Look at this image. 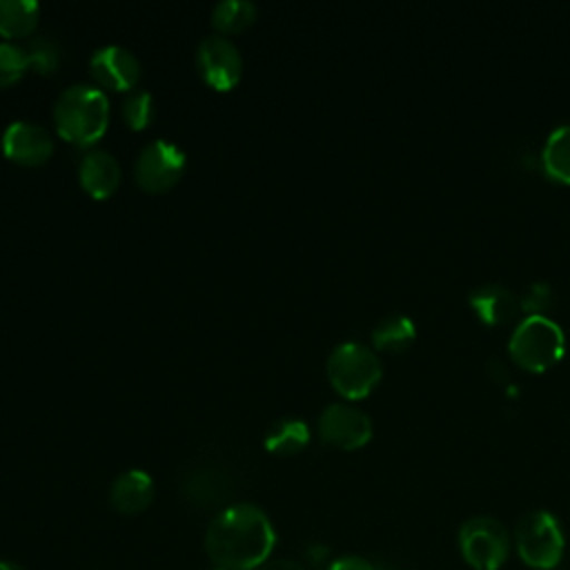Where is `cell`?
I'll return each mask as SVG.
<instances>
[{"label":"cell","instance_id":"cell-1","mask_svg":"<svg viewBox=\"0 0 570 570\" xmlns=\"http://www.w3.org/2000/svg\"><path fill=\"white\" fill-rule=\"evenodd\" d=\"M274 546L276 530L269 517L252 503L227 505L205 532V552L220 570H258L269 561Z\"/></svg>","mask_w":570,"mask_h":570},{"label":"cell","instance_id":"cell-2","mask_svg":"<svg viewBox=\"0 0 570 570\" xmlns=\"http://www.w3.org/2000/svg\"><path fill=\"white\" fill-rule=\"evenodd\" d=\"M58 134L73 145L96 142L109 125V98L98 85L76 82L53 105Z\"/></svg>","mask_w":570,"mask_h":570},{"label":"cell","instance_id":"cell-3","mask_svg":"<svg viewBox=\"0 0 570 570\" xmlns=\"http://www.w3.org/2000/svg\"><path fill=\"white\" fill-rule=\"evenodd\" d=\"M508 350L521 367L530 372H543L563 356L566 334L561 325L550 316L528 314L512 330Z\"/></svg>","mask_w":570,"mask_h":570},{"label":"cell","instance_id":"cell-4","mask_svg":"<svg viewBox=\"0 0 570 570\" xmlns=\"http://www.w3.org/2000/svg\"><path fill=\"white\" fill-rule=\"evenodd\" d=\"M381 358L365 343L343 341L327 356V379L350 401L367 396L381 381Z\"/></svg>","mask_w":570,"mask_h":570},{"label":"cell","instance_id":"cell-5","mask_svg":"<svg viewBox=\"0 0 570 570\" xmlns=\"http://www.w3.org/2000/svg\"><path fill=\"white\" fill-rule=\"evenodd\" d=\"M517 552L534 570L554 568L566 550V534L559 519L548 510H528L514 528Z\"/></svg>","mask_w":570,"mask_h":570},{"label":"cell","instance_id":"cell-6","mask_svg":"<svg viewBox=\"0 0 570 570\" xmlns=\"http://www.w3.org/2000/svg\"><path fill=\"white\" fill-rule=\"evenodd\" d=\"M459 550L474 570H499L510 554V534L488 514L470 517L459 528Z\"/></svg>","mask_w":570,"mask_h":570},{"label":"cell","instance_id":"cell-7","mask_svg":"<svg viewBox=\"0 0 570 570\" xmlns=\"http://www.w3.org/2000/svg\"><path fill=\"white\" fill-rule=\"evenodd\" d=\"M185 160V151L178 145L165 138H156L138 151L134 163V178L149 194L167 191L183 176Z\"/></svg>","mask_w":570,"mask_h":570},{"label":"cell","instance_id":"cell-8","mask_svg":"<svg viewBox=\"0 0 570 570\" xmlns=\"http://www.w3.org/2000/svg\"><path fill=\"white\" fill-rule=\"evenodd\" d=\"M196 67L203 80L218 89H232L243 73V58L238 47L223 33L205 36L196 49Z\"/></svg>","mask_w":570,"mask_h":570},{"label":"cell","instance_id":"cell-9","mask_svg":"<svg viewBox=\"0 0 570 570\" xmlns=\"http://www.w3.org/2000/svg\"><path fill=\"white\" fill-rule=\"evenodd\" d=\"M318 434L341 450H358L372 439V419L352 403H330L318 414Z\"/></svg>","mask_w":570,"mask_h":570},{"label":"cell","instance_id":"cell-10","mask_svg":"<svg viewBox=\"0 0 570 570\" xmlns=\"http://www.w3.org/2000/svg\"><path fill=\"white\" fill-rule=\"evenodd\" d=\"M2 154L18 165H42L53 154V138L33 120H13L2 131Z\"/></svg>","mask_w":570,"mask_h":570},{"label":"cell","instance_id":"cell-11","mask_svg":"<svg viewBox=\"0 0 570 570\" xmlns=\"http://www.w3.org/2000/svg\"><path fill=\"white\" fill-rule=\"evenodd\" d=\"M89 69L98 87L131 91L140 78L138 58L122 45H102L89 58Z\"/></svg>","mask_w":570,"mask_h":570},{"label":"cell","instance_id":"cell-12","mask_svg":"<svg viewBox=\"0 0 570 570\" xmlns=\"http://www.w3.org/2000/svg\"><path fill=\"white\" fill-rule=\"evenodd\" d=\"M78 178L82 189L96 198H109L118 183H120V165L116 160L114 154H109L107 149H91L82 156L80 167H78Z\"/></svg>","mask_w":570,"mask_h":570},{"label":"cell","instance_id":"cell-13","mask_svg":"<svg viewBox=\"0 0 570 570\" xmlns=\"http://www.w3.org/2000/svg\"><path fill=\"white\" fill-rule=\"evenodd\" d=\"M109 501L120 514H138L154 501V479L140 470H125L109 488Z\"/></svg>","mask_w":570,"mask_h":570},{"label":"cell","instance_id":"cell-14","mask_svg":"<svg viewBox=\"0 0 570 570\" xmlns=\"http://www.w3.org/2000/svg\"><path fill=\"white\" fill-rule=\"evenodd\" d=\"M468 301L485 325H503L512 321L519 309V298L499 283L476 285L474 289H470Z\"/></svg>","mask_w":570,"mask_h":570},{"label":"cell","instance_id":"cell-15","mask_svg":"<svg viewBox=\"0 0 570 570\" xmlns=\"http://www.w3.org/2000/svg\"><path fill=\"white\" fill-rule=\"evenodd\" d=\"M229 481L227 476L209 465L196 468L185 474L183 479V494L189 503L200 508H212L223 503L229 497Z\"/></svg>","mask_w":570,"mask_h":570},{"label":"cell","instance_id":"cell-16","mask_svg":"<svg viewBox=\"0 0 570 570\" xmlns=\"http://www.w3.org/2000/svg\"><path fill=\"white\" fill-rule=\"evenodd\" d=\"M263 441L272 454H296L309 443V425L298 416H283L267 428Z\"/></svg>","mask_w":570,"mask_h":570},{"label":"cell","instance_id":"cell-17","mask_svg":"<svg viewBox=\"0 0 570 570\" xmlns=\"http://www.w3.org/2000/svg\"><path fill=\"white\" fill-rule=\"evenodd\" d=\"M543 171L563 185H570V122L554 127L541 149Z\"/></svg>","mask_w":570,"mask_h":570},{"label":"cell","instance_id":"cell-18","mask_svg":"<svg viewBox=\"0 0 570 570\" xmlns=\"http://www.w3.org/2000/svg\"><path fill=\"white\" fill-rule=\"evenodd\" d=\"M40 18L36 0H0V36L24 38L31 36Z\"/></svg>","mask_w":570,"mask_h":570},{"label":"cell","instance_id":"cell-19","mask_svg":"<svg viewBox=\"0 0 570 570\" xmlns=\"http://www.w3.org/2000/svg\"><path fill=\"white\" fill-rule=\"evenodd\" d=\"M416 336V325L405 314H387L372 327V343L376 350L401 352Z\"/></svg>","mask_w":570,"mask_h":570},{"label":"cell","instance_id":"cell-20","mask_svg":"<svg viewBox=\"0 0 570 570\" xmlns=\"http://www.w3.org/2000/svg\"><path fill=\"white\" fill-rule=\"evenodd\" d=\"M256 20V4L249 0H220L212 9V24L220 33H236Z\"/></svg>","mask_w":570,"mask_h":570},{"label":"cell","instance_id":"cell-21","mask_svg":"<svg viewBox=\"0 0 570 570\" xmlns=\"http://www.w3.org/2000/svg\"><path fill=\"white\" fill-rule=\"evenodd\" d=\"M120 114L131 129H145L154 120L151 94L147 89H131L120 105Z\"/></svg>","mask_w":570,"mask_h":570},{"label":"cell","instance_id":"cell-22","mask_svg":"<svg viewBox=\"0 0 570 570\" xmlns=\"http://www.w3.org/2000/svg\"><path fill=\"white\" fill-rule=\"evenodd\" d=\"M24 51L29 58V67H33L38 73H51L60 62V49L49 36L29 38Z\"/></svg>","mask_w":570,"mask_h":570},{"label":"cell","instance_id":"cell-23","mask_svg":"<svg viewBox=\"0 0 570 570\" xmlns=\"http://www.w3.org/2000/svg\"><path fill=\"white\" fill-rule=\"evenodd\" d=\"M29 67V58L24 47L2 40L0 42V87H9L18 82Z\"/></svg>","mask_w":570,"mask_h":570},{"label":"cell","instance_id":"cell-24","mask_svg":"<svg viewBox=\"0 0 570 570\" xmlns=\"http://www.w3.org/2000/svg\"><path fill=\"white\" fill-rule=\"evenodd\" d=\"M552 303V287L546 281L530 283L519 296V307L528 314H543V309Z\"/></svg>","mask_w":570,"mask_h":570},{"label":"cell","instance_id":"cell-25","mask_svg":"<svg viewBox=\"0 0 570 570\" xmlns=\"http://www.w3.org/2000/svg\"><path fill=\"white\" fill-rule=\"evenodd\" d=\"M327 570H376V568L361 557H338L327 566Z\"/></svg>","mask_w":570,"mask_h":570},{"label":"cell","instance_id":"cell-26","mask_svg":"<svg viewBox=\"0 0 570 570\" xmlns=\"http://www.w3.org/2000/svg\"><path fill=\"white\" fill-rule=\"evenodd\" d=\"M258 570H305V568L296 561H289V559H274V561L263 563Z\"/></svg>","mask_w":570,"mask_h":570},{"label":"cell","instance_id":"cell-27","mask_svg":"<svg viewBox=\"0 0 570 570\" xmlns=\"http://www.w3.org/2000/svg\"><path fill=\"white\" fill-rule=\"evenodd\" d=\"M488 367H494V370H492V376H494L497 381H505V379H508V370H505V365H503L501 361L492 358V361H488Z\"/></svg>","mask_w":570,"mask_h":570},{"label":"cell","instance_id":"cell-28","mask_svg":"<svg viewBox=\"0 0 570 570\" xmlns=\"http://www.w3.org/2000/svg\"><path fill=\"white\" fill-rule=\"evenodd\" d=\"M0 570H24V568H20L18 563H11V561H0Z\"/></svg>","mask_w":570,"mask_h":570},{"label":"cell","instance_id":"cell-29","mask_svg":"<svg viewBox=\"0 0 570 570\" xmlns=\"http://www.w3.org/2000/svg\"><path fill=\"white\" fill-rule=\"evenodd\" d=\"M214 570H220V568H214Z\"/></svg>","mask_w":570,"mask_h":570}]
</instances>
